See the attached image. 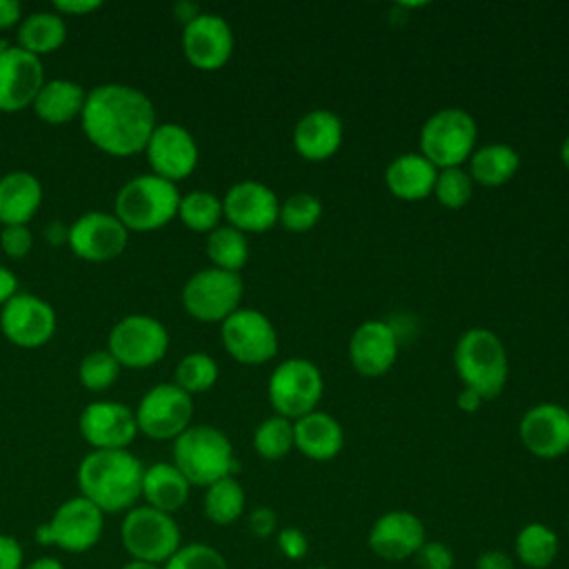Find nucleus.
Masks as SVG:
<instances>
[{
    "instance_id": "1",
    "label": "nucleus",
    "mask_w": 569,
    "mask_h": 569,
    "mask_svg": "<svg viewBox=\"0 0 569 569\" xmlns=\"http://www.w3.org/2000/svg\"><path fill=\"white\" fill-rule=\"evenodd\" d=\"M80 124L93 147L124 158L144 151L158 122L153 102L140 89L107 82L87 93Z\"/></svg>"
},
{
    "instance_id": "2",
    "label": "nucleus",
    "mask_w": 569,
    "mask_h": 569,
    "mask_svg": "<svg viewBox=\"0 0 569 569\" xmlns=\"http://www.w3.org/2000/svg\"><path fill=\"white\" fill-rule=\"evenodd\" d=\"M142 462L129 449H91L78 465L80 496L102 513H127L142 498Z\"/></svg>"
},
{
    "instance_id": "3",
    "label": "nucleus",
    "mask_w": 569,
    "mask_h": 569,
    "mask_svg": "<svg viewBox=\"0 0 569 569\" xmlns=\"http://www.w3.org/2000/svg\"><path fill=\"white\" fill-rule=\"evenodd\" d=\"M453 367L467 389L491 400L502 393L509 378L507 349L502 340L482 327L467 329L453 347Z\"/></svg>"
},
{
    "instance_id": "4",
    "label": "nucleus",
    "mask_w": 569,
    "mask_h": 569,
    "mask_svg": "<svg viewBox=\"0 0 569 569\" xmlns=\"http://www.w3.org/2000/svg\"><path fill=\"white\" fill-rule=\"evenodd\" d=\"M173 465L191 487H209L238 469L231 440L211 425H191L173 440Z\"/></svg>"
},
{
    "instance_id": "5",
    "label": "nucleus",
    "mask_w": 569,
    "mask_h": 569,
    "mask_svg": "<svg viewBox=\"0 0 569 569\" xmlns=\"http://www.w3.org/2000/svg\"><path fill=\"white\" fill-rule=\"evenodd\" d=\"M178 187L156 173H140L124 182L113 202V216L127 231H156L178 216Z\"/></svg>"
},
{
    "instance_id": "6",
    "label": "nucleus",
    "mask_w": 569,
    "mask_h": 569,
    "mask_svg": "<svg viewBox=\"0 0 569 569\" xmlns=\"http://www.w3.org/2000/svg\"><path fill=\"white\" fill-rule=\"evenodd\" d=\"M478 127L469 111L445 107L431 113L420 129V153L436 169L462 167L476 151Z\"/></svg>"
},
{
    "instance_id": "7",
    "label": "nucleus",
    "mask_w": 569,
    "mask_h": 569,
    "mask_svg": "<svg viewBox=\"0 0 569 569\" xmlns=\"http://www.w3.org/2000/svg\"><path fill=\"white\" fill-rule=\"evenodd\" d=\"M120 542L131 560L164 565L182 545V533L173 516L136 505L122 518Z\"/></svg>"
},
{
    "instance_id": "8",
    "label": "nucleus",
    "mask_w": 569,
    "mask_h": 569,
    "mask_svg": "<svg viewBox=\"0 0 569 569\" xmlns=\"http://www.w3.org/2000/svg\"><path fill=\"white\" fill-rule=\"evenodd\" d=\"M102 529L104 513L84 496H73L60 502L53 516L36 529V538L67 553H84L98 545Z\"/></svg>"
},
{
    "instance_id": "9",
    "label": "nucleus",
    "mask_w": 569,
    "mask_h": 569,
    "mask_svg": "<svg viewBox=\"0 0 569 569\" xmlns=\"http://www.w3.org/2000/svg\"><path fill=\"white\" fill-rule=\"evenodd\" d=\"M325 380L320 369L307 358L282 360L269 376L267 396L273 411L282 418L298 420L316 411L322 398Z\"/></svg>"
},
{
    "instance_id": "10",
    "label": "nucleus",
    "mask_w": 569,
    "mask_h": 569,
    "mask_svg": "<svg viewBox=\"0 0 569 569\" xmlns=\"http://www.w3.org/2000/svg\"><path fill=\"white\" fill-rule=\"evenodd\" d=\"M242 293L244 284L240 273L207 267L184 282L182 307L200 322H222L240 309Z\"/></svg>"
},
{
    "instance_id": "11",
    "label": "nucleus",
    "mask_w": 569,
    "mask_h": 569,
    "mask_svg": "<svg viewBox=\"0 0 569 569\" xmlns=\"http://www.w3.org/2000/svg\"><path fill=\"white\" fill-rule=\"evenodd\" d=\"M167 349L169 333L164 325L147 313L120 318L109 333V353L120 362V367H151L164 358Z\"/></svg>"
},
{
    "instance_id": "12",
    "label": "nucleus",
    "mask_w": 569,
    "mask_h": 569,
    "mask_svg": "<svg viewBox=\"0 0 569 569\" xmlns=\"http://www.w3.org/2000/svg\"><path fill=\"white\" fill-rule=\"evenodd\" d=\"M138 431L153 440H176L191 427L193 400L176 382L153 385L138 402Z\"/></svg>"
},
{
    "instance_id": "13",
    "label": "nucleus",
    "mask_w": 569,
    "mask_h": 569,
    "mask_svg": "<svg viewBox=\"0 0 569 569\" xmlns=\"http://www.w3.org/2000/svg\"><path fill=\"white\" fill-rule=\"evenodd\" d=\"M224 351L242 365H264L278 353V331L258 309H236L220 322Z\"/></svg>"
},
{
    "instance_id": "14",
    "label": "nucleus",
    "mask_w": 569,
    "mask_h": 569,
    "mask_svg": "<svg viewBox=\"0 0 569 569\" xmlns=\"http://www.w3.org/2000/svg\"><path fill=\"white\" fill-rule=\"evenodd\" d=\"M53 307L27 291H18L0 309V329L4 338L22 349H36L47 345L56 333Z\"/></svg>"
},
{
    "instance_id": "15",
    "label": "nucleus",
    "mask_w": 569,
    "mask_h": 569,
    "mask_svg": "<svg viewBox=\"0 0 569 569\" xmlns=\"http://www.w3.org/2000/svg\"><path fill=\"white\" fill-rule=\"evenodd\" d=\"M222 216L242 233H264L280 216L276 191L258 180H240L222 198Z\"/></svg>"
},
{
    "instance_id": "16",
    "label": "nucleus",
    "mask_w": 569,
    "mask_h": 569,
    "mask_svg": "<svg viewBox=\"0 0 569 569\" xmlns=\"http://www.w3.org/2000/svg\"><path fill=\"white\" fill-rule=\"evenodd\" d=\"M44 84V69L38 56L22 47L0 42V111L16 113L33 104Z\"/></svg>"
},
{
    "instance_id": "17",
    "label": "nucleus",
    "mask_w": 569,
    "mask_h": 569,
    "mask_svg": "<svg viewBox=\"0 0 569 569\" xmlns=\"http://www.w3.org/2000/svg\"><path fill=\"white\" fill-rule=\"evenodd\" d=\"M127 240L129 231L113 213L87 211L69 227L67 244L82 260L107 262L124 251Z\"/></svg>"
},
{
    "instance_id": "18",
    "label": "nucleus",
    "mask_w": 569,
    "mask_h": 569,
    "mask_svg": "<svg viewBox=\"0 0 569 569\" xmlns=\"http://www.w3.org/2000/svg\"><path fill=\"white\" fill-rule=\"evenodd\" d=\"M427 531L422 520L407 509H391L378 516L367 533V545L373 556L387 562H402L418 553Z\"/></svg>"
},
{
    "instance_id": "19",
    "label": "nucleus",
    "mask_w": 569,
    "mask_h": 569,
    "mask_svg": "<svg viewBox=\"0 0 569 569\" xmlns=\"http://www.w3.org/2000/svg\"><path fill=\"white\" fill-rule=\"evenodd\" d=\"M151 173L178 182L187 178L198 164V144L189 129L176 122L156 124L144 147Z\"/></svg>"
},
{
    "instance_id": "20",
    "label": "nucleus",
    "mask_w": 569,
    "mask_h": 569,
    "mask_svg": "<svg viewBox=\"0 0 569 569\" xmlns=\"http://www.w3.org/2000/svg\"><path fill=\"white\" fill-rule=\"evenodd\" d=\"M182 53L196 69L216 71L233 53V31L218 13H200L182 27Z\"/></svg>"
},
{
    "instance_id": "21",
    "label": "nucleus",
    "mask_w": 569,
    "mask_h": 569,
    "mask_svg": "<svg viewBox=\"0 0 569 569\" xmlns=\"http://www.w3.org/2000/svg\"><path fill=\"white\" fill-rule=\"evenodd\" d=\"M78 429L91 449H127L138 436L136 413L116 400L89 402L78 418Z\"/></svg>"
},
{
    "instance_id": "22",
    "label": "nucleus",
    "mask_w": 569,
    "mask_h": 569,
    "mask_svg": "<svg viewBox=\"0 0 569 569\" xmlns=\"http://www.w3.org/2000/svg\"><path fill=\"white\" fill-rule=\"evenodd\" d=\"M520 442L542 460L560 458L569 451V411L556 402H540L525 411L518 425Z\"/></svg>"
},
{
    "instance_id": "23",
    "label": "nucleus",
    "mask_w": 569,
    "mask_h": 569,
    "mask_svg": "<svg viewBox=\"0 0 569 569\" xmlns=\"http://www.w3.org/2000/svg\"><path fill=\"white\" fill-rule=\"evenodd\" d=\"M398 358V333L385 320H365L349 338V360L362 378L385 376Z\"/></svg>"
},
{
    "instance_id": "24",
    "label": "nucleus",
    "mask_w": 569,
    "mask_h": 569,
    "mask_svg": "<svg viewBox=\"0 0 569 569\" xmlns=\"http://www.w3.org/2000/svg\"><path fill=\"white\" fill-rule=\"evenodd\" d=\"M345 138V124L338 113L329 109H313L305 113L293 127V149L305 160H327L331 158Z\"/></svg>"
},
{
    "instance_id": "25",
    "label": "nucleus",
    "mask_w": 569,
    "mask_h": 569,
    "mask_svg": "<svg viewBox=\"0 0 569 569\" xmlns=\"http://www.w3.org/2000/svg\"><path fill=\"white\" fill-rule=\"evenodd\" d=\"M293 447L309 460H333L345 447V429L333 416L316 409L293 420Z\"/></svg>"
},
{
    "instance_id": "26",
    "label": "nucleus",
    "mask_w": 569,
    "mask_h": 569,
    "mask_svg": "<svg viewBox=\"0 0 569 569\" xmlns=\"http://www.w3.org/2000/svg\"><path fill=\"white\" fill-rule=\"evenodd\" d=\"M436 176L438 169L420 151H407L387 164L385 182L391 196L398 200L416 202L433 193Z\"/></svg>"
},
{
    "instance_id": "27",
    "label": "nucleus",
    "mask_w": 569,
    "mask_h": 569,
    "mask_svg": "<svg viewBox=\"0 0 569 569\" xmlns=\"http://www.w3.org/2000/svg\"><path fill=\"white\" fill-rule=\"evenodd\" d=\"M42 202V184L31 171H9L0 178V222L27 224Z\"/></svg>"
},
{
    "instance_id": "28",
    "label": "nucleus",
    "mask_w": 569,
    "mask_h": 569,
    "mask_svg": "<svg viewBox=\"0 0 569 569\" xmlns=\"http://www.w3.org/2000/svg\"><path fill=\"white\" fill-rule=\"evenodd\" d=\"M191 485L173 462H153L144 467L142 498L144 505L173 516L189 500Z\"/></svg>"
},
{
    "instance_id": "29",
    "label": "nucleus",
    "mask_w": 569,
    "mask_h": 569,
    "mask_svg": "<svg viewBox=\"0 0 569 569\" xmlns=\"http://www.w3.org/2000/svg\"><path fill=\"white\" fill-rule=\"evenodd\" d=\"M84 100H87V91L78 82L56 78V80H47L40 87L31 107L42 122L67 124L73 118H80Z\"/></svg>"
},
{
    "instance_id": "30",
    "label": "nucleus",
    "mask_w": 569,
    "mask_h": 569,
    "mask_svg": "<svg viewBox=\"0 0 569 569\" xmlns=\"http://www.w3.org/2000/svg\"><path fill=\"white\" fill-rule=\"evenodd\" d=\"M467 162L473 182L482 187H500L516 176L520 167V156L513 147L505 142H491L478 147Z\"/></svg>"
},
{
    "instance_id": "31",
    "label": "nucleus",
    "mask_w": 569,
    "mask_h": 569,
    "mask_svg": "<svg viewBox=\"0 0 569 569\" xmlns=\"http://www.w3.org/2000/svg\"><path fill=\"white\" fill-rule=\"evenodd\" d=\"M67 40V24L56 11H36L18 24V47L33 56L51 53Z\"/></svg>"
},
{
    "instance_id": "32",
    "label": "nucleus",
    "mask_w": 569,
    "mask_h": 569,
    "mask_svg": "<svg viewBox=\"0 0 569 569\" xmlns=\"http://www.w3.org/2000/svg\"><path fill=\"white\" fill-rule=\"evenodd\" d=\"M513 551L527 569H549L560 553V540L549 525L527 522L516 533Z\"/></svg>"
},
{
    "instance_id": "33",
    "label": "nucleus",
    "mask_w": 569,
    "mask_h": 569,
    "mask_svg": "<svg viewBox=\"0 0 569 569\" xmlns=\"http://www.w3.org/2000/svg\"><path fill=\"white\" fill-rule=\"evenodd\" d=\"M244 505H247V496L242 485L236 480V476H227L204 487L202 511H204V518L211 520L213 525H220V527L233 525L244 513Z\"/></svg>"
},
{
    "instance_id": "34",
    "label": "nucleus",
    "mask_w": 569,
    "mask_h": 569,
    "mask_svg": "<svg viewBox=\"0 0 569 569\" xmlns=\"http://www.w3.org/2000/svg\"><path fill=\"white\" fill-rule=\"evenodd\" d=\"M207 256L216 269L240 273V269L249 260L247 236L231 224H220L211 233H207Z\"/></svg>"
},
{
    "instance_id": "35",
    "label": "nucleus",
    "mask_w": 569,
    "mask_h": 569,
    "mask_svg": "<svg viewBox=\"0 0 569 569\" xmlns=\"http://www.w3.org/2000/svg\"><path fill=\"white\" fill-rule=\"evenodd\" d=\"M178 218L196 233H211L216 227H220L222 200L204 189L189 191L187 196H180Z\"/></svg>"
},
{
    "instance_id": "36",
    "label": "nucleus",
    "mask_w": 569,
    "mask_h": 569,
    "mask_svg": "<svg viewBox=\"0 0 569 569\" xmlns=\"http://www.w3.org/2000/svg\"><path fill=\"white\" fill-rule=\"evenodd\" d=\"M253 449L264 460H280L293 449V420L273 413L253 431Z\"/></svg>"
},
{
    "instance_id": "37",
    "label": "nucleus",
    "mask_w": 569,
    "mask_h": 569,
    "mask_svg": "<svg viewBox=\"0 0 569 569\" xmlns=\"http://www.w3.org/2000/svg\"><path fill=\"white\" fill-rule=\"evenodd\" d=\"M176 385L187 391L189 396L193 393H204L209 391L216 380H218V365L216 360L204 353V351H193L187 353L178 367H176V376H173Z\"/></svg>"
},
{
    "instance_id": "38",
    "label": "nucleus",
    "mask_w": 569,
    "mask_h": 569,
    "mask_svg": "<svg viewBox=\"0 0 569 569\" xmlns=\"http://www.w3.org/2000/svg\"><path fill=\"white\" fill-rule=\"evenodd\" d=\"M322 216V202L307 191L289 196L284 202H280V216L278 222L293 233H305L318 224Z\"/></svg>"
},
{
    "instance_id": "39",
    "label": "nucleus",
    "mask_w": 569,
    "mask_h": 569,
    "mask_svg": "<svg viewBox=\"0 0 569 569\" xmlns=\"http://www.w3.org/2000/svg\"><path fill=\"white\" fill-rule=\"evenodd\" d=\"M120 362L109 353V349H98L87 353L80 360L78 367V378L84 389L89 391H104L109 389L118 376H120Z\"/></svg>"
},
{
    "instance_id": "40",
    "label": "nucleus",
    "mask_w": 569,
    "mask_h": 569,
    "mask_svg": "<svg viewBox=\"0 0 569 569\" xmlns=\"http://www.w3.org/2000/svg\"><path fill=\"white\" fill-rule=\"evenodd\" d=\"M436 200L447 209H462L473 196V180L462 167L438 169L433 184Z\"/></svg>"
},
{
    "instance_id": "41",
    "label": "nucleus",
    "mask_w": 569,
    "mask_h": 569,
    "mask_svg": "<svg viewBox=\"0 0 569 569\" xmlns=\"http://www.w3.org/2000/svg\"><path fill=\"white\" fill-rule=\"evenodd\" d=\"M162 569H229L227 558L207 542H187L162 565Z\"/></svg>"
},
{
    "instance_id": "42",
    "label": "nucleus",
    "mask_w": 569,
    "mask_h": 569,
    "mask_svg": "<svg viewBox=\"0 0 569 569\" xmlns=\"http://www.w3.org/2000/svg\"><path fill=\"white\" fill-rule=\"evenodd\" d=\"M413 560L418 569H453L456 565L453 551L440 540H425Z\"/></svg>"
},
{
    "instance_id": "43",
    "label": "nucleus",
    "mask_w": 569,
    "mask_h": 569,
    "mask_svg": "<svg viewBox=\"0 0 569 569\" xmlns=\"http://www.w3.org/2000/svg\"><path fill=\"white\" fill-rule=\"evenodd\" d=\"M0 247L13 260L24 258L31 251V247H33V233L29 231L27 224L2 227V231H0Z\"/></svg>"
},
{
    "instance_id": "44",
    "label": "nucleus",
    "mask_w": 569,
    "mask_h": 569,
    "mask_svg": "<svg viewBox=\"0 0 569 569\" xmlns=\"http://www.w3.org/2000/svg\"><path fill=\"white\" fill-rule=\"evenodd\" d=\"M276 545L287 560H302L309 553V538L298 527H282L276 533Z\"/></svg>"
},
{
    "instance_id": "45",
    "label": "nucleus",
    "mask_w": 569,
    "mask_h": 569,
    "mask_svg": "<svg viewBox=\"0 0 569 569\" xmlns=\"http://www.w3.org/2000/svg\"><path fill=\"white\" fill-rule=\"evenodd\" d=\"M247 527L256 538H269L278 533V516L271 507H256L247 518Z\"/></svg>"
},
{
    "instance_id": "46",
    "label": "nucleus",
    "mask_w": 569,
    "mask_h": 569,
    "mask_svg": "<svg viewBox=\"0 0 569 569\" xmlns=\"http://www.w3.org/2000/svg\"><path fill=\"white\" fill-rule=\"evenodd\" d=\"M24 551L22 545L7 533H0V569H22Z\"/></svg>"
},
{
    "instance_id": "47",
    "label": "nucleus",
    "mask_w": 569,
    "mask_h": 569,
    "mask_svg": "<svg viewBox=\"0 0 569 569\" xmlns=\"http://www.w3.org/2000/svg\"><path fill=\"white\" fill-rule=\"evenodd\" d=\"M102 7L100 0H56L53 11L62 16H87Z\"/></svg>"
},
{
    "instance_id": "48",
    "label": "nucleus",
    "mask_w": 569,
    "mask_h": 569,
    "mask_svg": "<svg viewBox=\"0 0 569 569\" xmlns=\"http://www.w3.org/2000/svg\"><path fill=\"white\" fill-rule=\"evenodd\" d=\"M476 569H516V565L507 551L487 549L476 558Z\"/></svg>"
},
{
    "instance_id": "49",
    "label": "nucleus",
    "mask_w": 569,
    "mask_h": 569,
    "mask_svg": "<svg viewBox=\"0 0 569 569\" xmlns=\"http://www.w3.org/2000/svg\"><path fill=\"white\" fill-rule=\"evenodd\" d=\"M22 22V4L18 0H0V29Z\"/></svg>"
},
{
    "instance_id": "50",
    "label": "nucleus",
    "mask_w": 569,
    "mask_h": 569,
    "mask_svg": "<svg viewBox=\"0 0 569 569\" xmlns=\"http://www.w3.org/2000/svg\"><path fill=\"white\" fill-rule=\"evenodd\" d=\"M18 293V278L7 267H0V307Z\"/></svg>"
},
{
    "instance_id": "51",
    "label": "nucleus",
    "mask_w": 569,
    "mask_h": 569,
    "mask_svg": "<svg viewBox=\"0 0 569 569\" xmlns=\"http://www.w3.org/2000/svg\"><path fill=\"white\" fill-rule=\"evenodd\" d=\"M482 402H485V400L480 398V393H476L473 389H467V387H462V391L456 396V405H458V409H462L465 413H476Z\"/></svg>"
},
{
    "instance_id": "52",
    "label": "nucleus",
    "mask_w": 569,
    "mask_h": 569,
    "mask_svg": "<svg viewBox=\"0 0 569 569\" xmlns=\"http://www.w3.org/2000/svg\"><path fill=\"white\" fill-rule=\"evenodd\" d=\"M44 236H47V240H49L51 244L58 247V244L67 242V238H69V227H64L62 222H51V224H47Z\"/></svg>"
},
{
    "instance_id": "53",
    "label": "nucleus",
    "mask_w": 569,
    "mask_h": 569,
    "mask_svg": "<svg viewBox=\"0 0 569 569\" xmlns=\"http://www.w3.org/2000/svg\"><path fill=\"white\" fill-rule=\"evenodd\" d=\"M173 11H176V18H178L182 24H187V22H191L196 16H200L198 7L191 4V2H178Z\"/></svg>"
},
{
    "instance_id": "54",
    "label": "nucleus",
    "mask_w": 569,
    "mask_h": 569,
    "mask_svg": "<svg viewBox=\"0 0 569 569\" xmlns=\"http://www.w3.org/2000/svg\"><path fill=\"white\" fill-rule=\"evenodd\" d=\"M22 569H64V565L58 558H53V556H42V558L31 560Z\"/></svg>"
},
{
    "instance_id": "55",
    "label": "nucleus",
    "mask_w": 569,
    "mask_h": 569,
    "mask_svg": "<svg viewBox=\"0 0 569 569\" xmlns=\"http://www.w3.org/2000/svg\"><path fill=\"white\" fill-rule=\"evenodd\" d=\"M120 569H162V565H153V562H144V560H129Z\"/></svg>"
},
{
    "instance_id": "56",
    "label": "nucleus",
    "mask_w": 569,
    "mask_h": 569,
    "mask_svg": "<svg viewBox=\"0 0 569 569\" xmlns=\"http://www.w3.org/2000/svg\"><path fill=\"white\" fill-rule=\"evenodd\" d=\"M560 160H562V164L569 169V136L562 140V144H560Z\"/></svg>"
},
{
    "instance_id": "57",
    "label": "nucleus",
    "mask_w": 569,
    "mask_h": 569,
    "mask_svg": "<svg viewBox=\"0 0 569 569\" xmlns=\"http://www.w3.org/2000/svg\"><path fill=\"white\" fill-rule=\"evenodd\" d=\"M309 569H329V567H322V565H318V567H309Z\"/></svg>"
},
{
    "instance_id": "58",
    "label": "nucleus",
    "mask_w": 569,
    "mask_h": 569,
    "mask_svg": "<svg viewBox=\"0 0 569 569\" xmlns=\"http://www.w3.org/2000/svg\"><path fill=\"white\" fill-rule=\"evenodd\" d=\"M567 531H569V520H567Z\"/></svg>"
},
{
    "instance_id": "59",
    "label": "nucleus",
    "mask_w": 569,
    "mask_h": 569,
    "mask_svg": "<svg viewBox=\"0 0 569 569\" xmlns=\"http://www.w3.org/2000/svg\"><path fill=\"white\" fill-rule=\"evenodd\" d=\"M567 411H569V407H567Z\"/></svg>"
}]
</instances>
